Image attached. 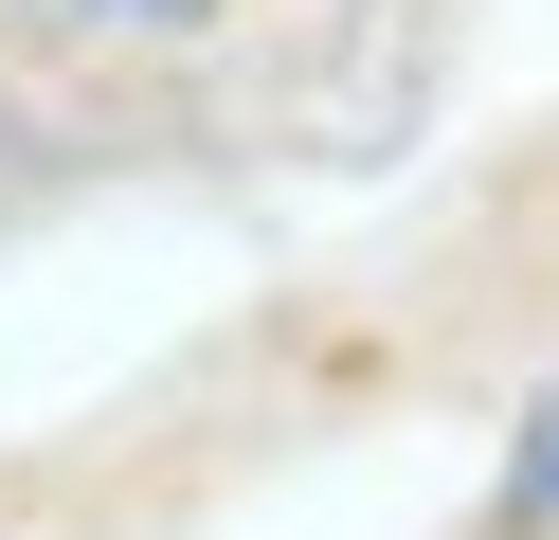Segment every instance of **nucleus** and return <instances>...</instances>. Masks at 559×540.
Returning a JSON list of instances; mask_svg holds the SVG:
<instances>
[{
    "label": "nucleus",
    "instance_id": "nucleus-2",
    "mask_svg": "<svg viewBox=\"0 0 559 540\" xmlns=\"http://www.w3.org/2000/svg\"><path fill=\"white\" fill-rule=\"evenodd\" d=\"M109 19H181V0H109Z\"/></svg>",
    "mask_w": 559,
    "mask_h": 540
},
{
    "label": "nucleus",
    "instance_id": "nucleus-1",
    "mask_svg": "<svg viewBox=\"0 0 559 540\" xmlns=\"http://www.w3.org/2000/svg\"><path fill=\"white\" fill-rule=\"evenodd\" d=\"M523 504H559V415H542V432H523Z\"/></svg>",
    "mask_w": 559,
    "mask_h": 540
}]
</instances>
